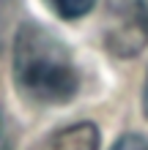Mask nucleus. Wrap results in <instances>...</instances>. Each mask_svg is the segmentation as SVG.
Wrapping results in <instances>:
<instances>
[{"mask_svg": "<svg viewBox=\"0 0 148 150\" xmlns=\"http://www.w3.org/2000/svg\"><path fill=\"white\" fill-rule=\"evenodd\" d=\"M11 74L22 98L39 107H63L80 90L71 49L36 22H25L16 30L11 47Z\"/></svg>", "mask_w": 148, "mask_h": 150, "instance_id": "nucleus-1", "label": "nucleus"}, {"mask_svg": "<svg viewBox=\"0 0 148 150\" xmlns=\"http://www.w3.org/2000/svg\"><path fill=\"white\" fill-rule=\"evenodd\" d=\"M148 44V0H110L104 47L115 57H134Z\"/></svg>", "mask_w": 148, "mask_h": 150, "instance_id": "nucleus-2", "label": "nucleus"}, {"mask_svg": "<svg viewBox=\"0 0 148 150\" xmlns=\"http://www.w3.org/2000/svg\"><path fill=\"white\" fill-rule=\"evenodd\" d=\"M33 150H99V128L93 123L58 128L55 134L44 137Z\"/></svg>", "mask_w": 148, "mask_h": 150, "instance_id": "nucleus-3", "label": "nucleus"}, {"mask_svg": "<svg viewBox=\"0 0 148 150\" xmlns=\"http://www.w3.org/2000/svg\"><path fill=\"white\" fill-rule=\"evenodd\" d=\"M44 3L60 16V19L74 22V19H82V16L96 6V0H44Z\"/></svg>", "mask_w": 148, "mask_h": 150, "instance_id": "nucleus-4", "label": "nucleus"}, {"mask_svg": "<svg viewBox=\"0 0 148 150\" xmlns=\"http://www.w3.org/2000/svg\"><path fill=\"white\" fill-rule=\"evenodd\" d=\"M110 150H148V142L140 134H124L121 139H115V145Z\"/></svg>", "mask_w": 148, "mask_h": 150, "instance_id": "nucleus-5", "label": "nucleus"}, {"mask_svg": "<svg viewBox=\"0 0 148 150\" xmlns=\"http://www.w3.org/2000/svg\"><path fill=\"white\" fill-rule=\"evenodd\" d=\"M0 150H8V128H6L3 112H0Z\"/></svg>", "mask_w": 148, "mask_h": 150, "instance_id": "nucleus-6", "label": "nucleus"}, {"mask_svg": "<svg viewBox=\"0 0 148 150\" xmlns=\"http://www.w3.org/2000/svg\"><path fill=\"white\" fill-rule=\"evenodd\" d=\"M143 115L148 117V74H145V85H143Z\"/></svg>", "mask_w": 148, "mask_h": 150, "instance_id": "nucleus-7", "label": "nucleus"}]
</instances>
